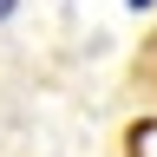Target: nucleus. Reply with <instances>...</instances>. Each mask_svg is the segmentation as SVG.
<instances>
[{
    "label": "nucleus",
    "instance_id": "nucleus-1",
    "mask_svg": "<svg viewBox=\"0 0 157 157\" xmlns=\"http://www.w3.org/2000/svg\"><path fill=\"white\" fill-rule=\"evenodd\" d=\"M131 85L144 92V98H157V33L144 39V52H137V66H131Z\"/></svg>",
    "mask_w": 157,
    "mask_h": 157
},
{
    "label": "nucleus",
    "instance_id": "nucleus-2",
    "mask_svg": "<svg viewBox=\"0 0 157 157\" xmlns=\"http://www.w3.org/2000/svg\"><path fill=\"white\" fill-rule=\"evenodd\" d=\"M7 13H13V0H0V20H7Z\"/></svg>",
    "mask_w": 157,
    "mask_h": 157
}]
</instances>
